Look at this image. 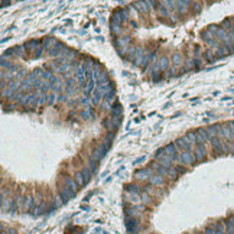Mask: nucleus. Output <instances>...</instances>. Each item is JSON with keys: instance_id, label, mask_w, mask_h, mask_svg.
<instances>
[{"instance_id": "obj_21", "label": "nucleus", "mask_w": 234, "mask_h": 234, "mask_svg": "<svg viewBox=\"0 0 234 234\" xmlns=\"http://www.w3.org/2000/svg\"><path fill=\"white\" fill-rule=\"evenodd\" d=\"M12 208V200L9 198H2V211H7V209Z\"/></svg>"}, {"instance_id": "obj_10", "label": "nucleus", "mask_w": 234, "mask_h": 234, "mask_svg": "<svg viewBox=\"0 0 234 234\" xmlns=\"http://www.w3.org/2000/svg\"><path fill=\"white\" fill-rule=\"evenodd\" d=\"M175 143H176V146H178V149H181V151H191L192 149V145L188 142V139L185 137V136L176 139Z\"/></svg>"}, {"instance_id": "obj_24", "label": "nucleus", "mask_w": 234, "mask_h": 234, "mask_svg": "<svg viewBox=\"0 0 234 234\" xmlns=\"http://www.w3.org/2000/svg\"><path fill=\"white\" fill-rule=\"evenodd\" d=\"M140 198H142V204H145V205H151L152 204V195H149V194L145 192V191L140 194Z\"/></svg>"}, {"instance_id": "obj_36", "label": "nucleus", "mask_w": 234, "mask_h": 234, "mask_svg": "<svg viewBox=\"0 0 234 234\" xmlns=\"http://www.w3.org/2000/svg\"><path fill=\"white\" fill-rule=\"evenodd\" d=\"M143 160H146V158H145V156H140V158H139V159H136V160H134V163H139V162H143Z\"/></svg>"}, {"instance_id": "obj_22", "label": "nucleus", "mask_w": 234, "mask_h": 234, "mask_svg": "<svg viewBox=\"0 0 234 234\" xmlns=\"http://www.w3.org/2000/svg\"><path fill=\"white\" fill-rule=\"evenodd\" d=\"M124 189L126 191H130V192H136V194H142L143 192V189H140L137 185H134V184H127Z\"/></svg>"}, {"instance_id": "obj_8", "label": "nucleus", "mask_w": 234, "mask_h": 234, "mask_svg": "<svg viewBox=\"0 0 234 234\" xmlns=\"http://www.w3.org/2000/svg\"><path fill=\"white\" fill-rule=\"evenodd\" d=\"M124 201H126V202H130V204H133V205L142 204V198H140V194L130 192V191H126V192H124Z\"/></svg>"}, {"instance_id": "obj_34", "label": "nucleus", "mask_w": 234, "mask_h": 234, "mask_svg": "<svg viewBox=\"0 0 234 234\" xmlns=\"http://www.w3.org/2000/svg\"><path fill=\"white\" fill-rule=\"evenodd\" d=\"M146 2L149 3V6L152 7V10L158 7V0H146Z\"/></svg>"}, {"instance_id": "obj_12", "label": "nucleus", "mask_w": 234, "mask_h": 234, "mask_svg": "<svg viewBox=\"0 0 234 234\" xmlns=\"http://www.w3.org/2000/svg\"><path fill=\"white\" fill-rule=\"evenodd\" d=\"M110 116H123V106L120 104L119 100H114V103L111 104V110H110Z\"/></svg>"}, {"instance_id": "obj_16", "label": "nucleus", "mask_w": 234, "mask_h": 234, "mask_svg": "<svg viewBox=\"0 0 234 234\" xmlns=\"http://www.w3.org/2000/svg\"><path fill=\"white\" fill-rule=\"evenodd\" d=\"M188 7L189 6L184 0H176V12H179V15H184V13L188 12Z\"/></svg>"}, {"instance_id": "obj_2", "label": "nucleus", "mask_w": 234, "mask_h": 234, "mask_svg": "<svg viewBox=\"0 0 234 234\" xmlns=\"http://www.w3.org/2000/svg\"><path fill=\"white\" fill-rule=\"evenodd\" d=\"M124 226L126 230L130 234H137L140 227H139V220L137 217H124Z\"/></svg>"}, {"instance_id": "obj_11", "label": "nucleus", "mask_w": 234, "mask_h": 234, "mask_svg": "<svg viewBox=\"0 0 234 234\" xmlns=\"http://www.w3.org/2000/svg\"><path fill=\"white\" fill-rule=\"evenodd\" d=\"M149 184L153 185V187H162L163 184H165V176L159 175V173H156V172H153V175L149 178Z\"/></svg>"}, {"instance_id": "obj_15", "label": "nucleus", "mask_w": 234, "mask_h": 234, "mask_svg": "<svg viewBox=\"0 0 234 234\" xmlns=\"http://www.w3.org/2000/svg\"><path fill=\"white\" fill-rule=\"evenodd\" d=\"M208 139H209V136H208V133H207V130H204V129L196 130V143H202V145H204Z\"/></svg>"}, {"instance_id": "obj_27", "label": "nucleus", "mask_w": 234, "mask_h": 234, "mask_svg": "<svg viewBox=\"0 0 234 234\" xmlns=\"http://www.w3.org/2000/svg\"><path fill=\"white\" fill-rule=\"evenodd\" d=\"M58 101V94H55V92H49L48 94V104L46 106H52L54 103Z\"/></svg>"}, {"instance_id": "obj_9", "label": "nucleus", "mask_w": 234, "mask_h": 234, "mask_svg": "<svg viewBox=\"0 0 234 234\" xmlns=\"http://www.w3.org/2000/svg\"><path fill=\"white\" fill-rule=\"evenodd\" d=\"M35 207H36V205H35V198H34V195L28 194V195L25 196V201H23V209H25L26 213H32Z\"/></svg>"}, {"instance_id": "obj_1", "label": "nucleus", "mask_w": 234, "mask_h": 234, "mask_svg": "<svg viewBox=\"0 0 234 234\" xmlns=\"http://www.w3.org/2000/svg\"><path fill=\"white\" fill-rule=\"evenodd\" d=\"M58 194H59V196L64 200V202H67V201H70L71 198L75 196V192H74V191H72V189L70 188L65 182H64V184L58 182Z\"/></svg>"}, {"instance_id": "obj_5", "label": "nucleus", "mask_w": 234, "mask_h": 234, "mask_svg": "<svg viewBox=\"0 0 234 234\" xmlns=\"http://www.w3.org/2000/svg\"><path fill=\"white\" fill-rule=\"evenodd\" d=\"M43 43V41L42 39H32V41H28L25 43V51H26V54H29V55H32L34 56V54L36 52V49H38L39 46Z\"/></svg>"}, {"instance_id": "obj_6", "label": "nucleus", "mask_w": 234, "mask_h": 234, "mask_svg": "<svg viewBox=\"0 0 234 234\" xmlns=\"http://www.w3.org/2000/svg\"><path fill=\"white\" fill-rule=\"evenodd\" d=\"M165 149V153H166L169 158L175 162V160H178V158H179V152H178V146H176V143L175 142H172V143H168L166 146L163 147Z\"/></svg>"}, {"instance_id": "obj_7", "label": "nucleus", "mask_w": 234, "mask_h": 234, "mask_svg": "<svg viewBox=\"0 0 234 234\" xmlns=\"http://www.w3.org/2000/svg\"><path fill=\"white\" fill-rule=\"evenodd\" d=\"M129 43H130V36H117L113 41V45L116 48V51L121 49V48H129L130 46Z\"/></svg>"}, {"instance_id": "obj_17", "label": "nucleus", "mask_w": 234, "mask_h": 234, "mask_svg": "<svg viewBox=\"0 0 234 234\" xmlns=\"http://www.w3.org/2000/svg\"><path fill=\"white\" fill-rule=\"evenodd\" d=\"M160 4H163L168 10H171V12H175L176 10V0H159Z\"/></svg>"}, {"instance_id": "obj_13", "label": "nucleus", "mask_w": 234, "mask_h": 234, "mask_svg": "<svg viewBox=\"0 0 234 234\" xmlns=\"http://www.w3.org/2000/svg\"><path fill=\"white\" fill-rule=\"evenodd\" d=\"M194 155H195L196 160H204L205 159V147H204L202 143H196L195 145V152H194Z\"/></svg>"}, {"instance_id": "obj_37", "label": "nucleus", "mask_w": 234, "mask_h": 234, "mask_svg": "<svg viewBox=\"0 0 234 234\" xmlns=\"http://www.w3.org/2000/svg\"><path fill=\"white\" fill-rule=\"evenodd\" d=\"M130 23H132V26H133V28H137V22H136V20H130Z\"/></svg>"}, {"instance_id": "obj_14", "label": "nucleus", "mask_w": 234, "mask_h": 234, "mask_svg": "<svg viewBox=\"0 0 234 234\" xmlns=\"http://www.w3.org/2000/svg\"><path fill=\"white\" fill-rule=\"evenodd\" d=\"M64 182L70 187V188L75 192V191H78V188H79V185H78V182L75 181V178H71V176H68V175H65L64 176Z\"/></svg>"}, {"instance_id": "obj_25", "label": "nucleus", "mask_w": 234, "mask_h": 234, "mask_svg": "<svg viewBox=\"0 0 234 234\" xmlns=\"http://www.w3.org/2000/svg\"><path fill=\"white\" fill-rule=\"evenodd\" d=\"M136 49H137V48L129 46V49H127V55H126V58L129 59V61H133L134 62V58H136Z\"/></svg>"}, {"instance_id": "obj_28", "label": "nucleus", "mask_w": 234, "mask_h": 234, "mask_svg": "<svg viewBox=\"0 0 234 234\" xmlns=\"http://www.w3.org/2000/svg\"><path fill=\"white\" fill-rule=\"evenodd\" d=\"M178 176H179V173L176 172L175 168H171V169H169V178H168V179L176 181V179H178Z\"/></svg>"}, {"instance_id": "obj_23", "label": "nucleus", "mask_w": 234, "mask_h": 234, "mask_svg": "<svg viewBox=\"0 0 234 234\" xmlns=\"http://www.w3.org/2000/svg\"><path fill=\"white\" fill-rule=\"evenodd\" d=\"M83 175H84V178H85V182H90V179H91V175H92V171L90 169V166H84L83 168Z\"/></svg>"}, {"instance_id": "obj_3", "label": "nucleus", "mask_w": 234, "mask_h": 234, "mask_svg": "<svg viewBox=\"0 0 234 234\" xmlns=\"http://www.w3.org/2000/svg\"><path fill=\"white\" fill-rule=\"evenodd\" d=\"M178 160L181 162V165H185V166H189V165H192V163H195V155L194 153H191L189 151H182L181 152L179 158H178Z\"/></svg>"}, {"instance_id": "obj_29", "label": "nucleus", "mask_w": 234, "mask_h": 234, "mask_svg": "<svg viewBox=\"0 0 234 234\" xmlns=\"http://www.w3.org/2000/svg\"><path fill=\"white\" fill-rule=\"evenodd\" d=\"M43 52H45V46H43V43H42L38 49H36V52L34 54V58H41L42 55H43Z\"/></svg>"}, {"instance_id": "obj_18", "label": "nucleus", "mask_w": 234, "mask_h": 234, "mask_svg": "<svg viewBox=\"0 0 234 234\" xmlns=\"http://www.w3.org/2000/svg\"><path fill=\"white\" fill-rule=\"evenodd\" d=\"M159 67H160V71H166L168 68H169V58L168 56H162V58L159 59Z\"/></svg>"}, {"instance_id": "obj_33", "label": "nucleus", "mask_w": 234, "mask_h": 234, "mask_svg": "<svg viewBox=\"0 0 234 234\" xmlns=\"http://www.w3.org/2000/svg\"><path fill=\"white\" fill-rule=\"evenodd\" d=\"M97 163H98V162H96L94 159L90 158V163H88V166H90V169L92 171V173H94V172L97 171Z\"/></svg>"}, {"instance_id": "obj_20", "label": "nucleus", "mask_w": 234, "mask_h": 234, "mask_svg": "<svg viewBox=\"0 0 234 234\" xmlns=\"http://www.w3.org/2000/svg\"><path fill=\"white\" fill-rule=\"evenodd\" d=\"M172 62H173V67H179L181 64H182V55L179 52H175V54L172 55Z\"/></svg>"}, {"instance_id": "obj_19", "label": "nucleus", "mask_w": 234, "mask_h": 234, "mask_svg": "<svg viewBox=\"0 0 234 234\" xmlns=\"http://www.w3.org/2000/svg\"><path fill=\"white\" fill-rule=\"evenodd\" d=\"M185 137L188 139V142L191 143V145H194V146L196 145V132H192V130H189L188 133L185 134Z\"/></svg>"}, {"instance_id": "obj_31", "label": "nucleus", "mask_w": 234, "mask_h": 234, "mask_svg": "<svg viewBox=\"0 0 234 234\" xmlns=\"http://www.w3.org/2000/svg\"><path fill=\"white\" fill-rule=\"evenodd\" d=\"M160 79H162V71H158L155 74H152V81L153 83H159Z\"/></svg>"}, {"instance_id": "obj_35", "label": "nucleus", "mask_w": 234, "mask_h": 234, "mask_svg": "<svg viewBox=\"0 0 234 234\" xmlns=\"http://www.w3.org/2000/svg\"><path fill=\"white\" fill-rule=\"evenodd\" d=\"M6 4H10V0H2V7H6Z\"/></svg>"}, {"instance_id": "obj_32", "label": "nucleus", "mask_w": 234, "mask_h": 234, "mask_svg": "<svg viewBox=\"0 0 234 234\" xmlns=\"http://www.w3.org/2000/svg\"><path fill=\"white\" fill-rule=\"evenodd\" d=\"M173 168L176 169V172H178L179 175H182V173H185V172H187V168H185L184 165H173Z\"/></svg>"}, {"instance_id": "obj_26", "label": "nucleus", "mask_w": 234, "mask_h": 234, "mask_svg": "<svg viewBox=\"0 0 234 234\" xmlns=\"http://www.w3.org/2000/svg\"><path fill=\"white\" fill-rule=\"evenodd\" d=\"M74 178H75V181L78 182L79 187H84V185L87 184V182H85V178H84V175H83V172H77Z\"/></svg>"}, {"instance_id": "obj_4", "label": "nucleus", "mask_w": 234, "mask_h": 234, "mask_svg": "<svg viewBox=\"0 0 234 234\" xmlns=\"http://www.w3.org/2000/svg\"><path fill=\"white\" fill-rule=\"evenodd\" d=\"M152 175H153V173H152V169L147 166V168H142V169L134 171L133 178L136 181H149V178H151Z\"/></svg>"}, {"instance_id": "obj_30", "label": "nucleus", "mask_w": 234, "mask_h": 234, "mask_svg": "<svg viewBox=\"0 0 234 234\" xmlns=\"http://www.w3.org/2000/svg\"><path fill=\"white\" fill-rule=\"evenodd\" d=\"M79 116L83 117L84 120H88V119H92V114L90 113V111H88V109H87V110H81V111H79Z\"/></svg>"}]
</instances>
